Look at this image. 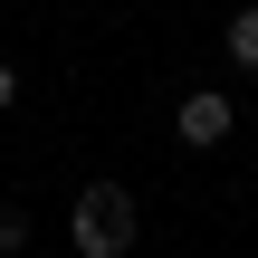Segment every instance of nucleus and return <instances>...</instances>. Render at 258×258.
<instances>
[{"label": "nucleus", "mask_w": 258, "mask_h": 258, "mask_svg": "<svg viewBox=\"0 0 258 258\" xmlns=\"http://www.w3.org/2000/svg\"><path fill=\"white\" fill-rule=\"evenodd\" d=\"M134 239H144V211H134L124 182H86V191L67 201V249L77 258H124Z\"/></svg>", "instance_id": "nucleus-1"}, {"label": "nucleus", "mask_w": 258, "mask_h": 258, "mask_svg": "<svg viewBox=\"0 0 258 258\" xmlns=\"http://www.w3.org/2000/svg\"><path fill=\"white\" fill-rule=\"evenodd\" d=\"M10 105H19V77H10V57H0V115H10Z\"/></svg>", "instance_id": "nucleus-5"}, {"label": "nucleus", "mask_w": 258, "mask_h": 258, "mask_svg": "<svg viewBox=\"0 0 258 258\" xmlns=\"http://www.w3.org/2000/svg\"><path fill=\"white\" fill-rule=\"evenodd\" d=\"M230 57L258 77V0H239V10H230Z\"/></svg>", "instance_id": "nucleus-3"}, {"label": "nucleus", "mask_w": 258, "mask_h": 258, "mask_svg": "<svg viewBox=\"0 0 258 258\" xmlns=\"http://www.w3.org/2000/svg\"><path fill=\"white\" fill-rule=\"evenodd\" d=\"M230 124H239V105H230L220 86H191V96H182V115H172V134H182L191 153H211V144H230Z\"/></svg>", "instance_id": "nucleus-2"}, {"label": "nucleus", "mask_w": 258, "mask_h": 258, "mask_svg": "<svg viewBox=\"0 0 258 258\" xmlns=\"http://www.w3.org/2000/svg\"><path fill=\"white\" fill-rule=\"evenodd\" d=\"M29 239H38V220H29L19 201H0V258H19V249H29Z\"/></svg>", "instance_id": "nucleus-4"}]
</instances>
